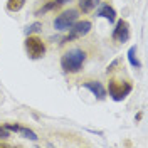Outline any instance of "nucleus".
I'll list each match as a JSON object with an SVG mask.
<instances>
[{
  "instance_id": "nucleus-1",
  "label": "nucleus",
  "mask_w": 148,
  "mask_h": 148,
  "mask_svg": "<svg viewBox=\"0 0 148 148\" xmlns=\"http://www.w3.org/2000/svg\"><path fill=\"white\" fill-rule=\"evenodd\" d=\"M86 61V52L83 49H71L61 57V67L64 73H79Z\"/></svg>"
},
{
  "instance_id": "nucleus-2",
  "label": "nucleus",
  "mask_w": 148,
  "mask_h": 148,
  "mask_svg": "<svg viewBox=\"0 0 148 148\" xmlns=\"http://www.w3.org/2000/svg\"><path fill=\"white\" fill-rule=\"evenodd\" d=\"M133 91V86L126 81H118V79H111L108 84V92H110L113 101H123L130 92Z\"/></svg>"
},
{
  "instance_id": "nucleus-3",
  "label": "nucleus",
  "mask_w": 148,
  "mask_h": 148,
  "mask_svg": "<svg viewBox=\"0 0 148 148\" xmlns=\"http://www.w3.org/2000/svg\"><path fill=\"white\" fill-rule=\"evenodd\" d=\"M24 46H25L27 56L30 59H34V61L44 57V54H46V44L42 42V39H39V37H36V36H27Z\"/></svg>"
},
{
  "instance_id": "nucleus-4",
  "label": "nucleus",
  "mask_w": 148,
  "mask_h": 148,
  "mask_svg": "<svg viewBox=\"0 0 148 148\" xmlns=\"http://www.w3.org/2000/svg\"><path fill=\"white\" fill-rule=\"evenodd\" d=\"M91 22L89 20H81V22H74L71 27L67 29L69 30V34L62 39V42L61 44H66V42H71V40H76V39H81V37H84L89 30H91Z\"/></svg>"
},
{
  "instance_id": "nucleus-5",
  "label": "nucleus",
  "mask_w": 148,
  "mask_h": 148,
  "mask_svg": "<svg viewBox=\"0 0 148 148\" xmlns=\"http://www.w3.org/2000/svg\"><path fill=\"white\" fill-rule=\"evenodd\" d=\"M77 10L76 9H69L66 10V12H62L61 15H57L54 20V29L56 30H67V29L73 25L74 22L77 20Z\"/></svg>"
},
{
  "instance_id": "nucleus-6",
  "label": "nucleus",
  "mask_w": 148,
  "mask_h": 148,
  "mask_svg": "<svg viewBox=\"0 0 148 148\" xmlns=\"http://www.w3.org/2000/svg\"><path fill=\"white\" fill-rule=\"evenodd\" d=\"M111 37H113V40H116V42H126L130 39V24L125 18H121V20L116 22Z\"/></svg>"
},
{
  "instance_id": "nucleus-7",
  "label": "nucleus",
  "mask_w": 148,
  "mask_h": 148,
  "mask_svg": "<svg viewBox=\"0 0 148 148\" xmlns=\"http://www.w3.org/2000/svg\"><path fill=\"white\" fill-rule=\"evenodd\" d=\"M3 126L9 130V131H15L18 135H22L24 138H29V140H32V141H37V140H39V136H37L32 130L25 128V126H22V125H17V123H5Z\"/></svg>"
},
{
  "instance_id": "nucleus-8",
  "label": "nucleus",
  "mask_w": 148,
  "mask_h": 148,
  "mask_svg": "<svg viewBox=\"0 0 148 148\" xmlns=\"http://www.w3.org/2000/svg\"><path fill=\"white\" fill-rule=\"evenodd\" d=\"M83 86L88 91H91L92 96H96L98 99H104L106 98V89H104V86L101 83H98V81H86Z\"/></svg>"
},
{
  "instance_id": "nucleus-9",
  "label": "nucleus",
  "mask_w": 148,
  "mask_h": 148,
  "mask_svg": "<svg viewBox=\"0 0 148 148\" xmlns=\"http://www.w3.org/2000/svg\"><path fill=\"white\" fill-rule=\"evenodd\" d=\"M96 15L106 18V20H110L111 24H113L116 20V10L113 9L111 5H108V3H103V5H99V9L96 10Z\"/></svg>"
},
{
  "instance_id": "nucleus-10",
  "label": "nucleus",
  "mask_w": 148,
  "mask_h": 148,
  "mask_svg": "<svg viewBox=\"0 0 148 148\" xmlns=\"http://www.w3.org/2000/svg\"><path fill=\"white\" fill-rule=\"evenodd\" d=\"M126 57H128L130 64L133 66V67H136V69H140L141 67V62L138 61V57H136V46H131L128 49V52H126Z\"/></svg>"
},
{
  "instance_id": "nucleus-11",
  "label": "nucleus",
  "mask_w": 148,
  "mask_h": 148,
  "mask_svg": "<svg viewBox=\"0 0 148 148\" xmlns=\"http://www.w3.org/2000/svg\"><path fill=\"white\" fill-rule=\"evenodd\" d=\"M98 3H99V0H79V9L83 10L84 14H89L91 10L96 9Z\"/></svg>"
},
{
  "instance_id": "nucleus-12",
  "label": "nucleus",
  "mask_w": 148,
  "mask_h": 148,
  "mask_svg": "<svg viewBox=\"0 0 148 148\" xmlns=\"http://www.w3.org/2000/svg\"><path fill=\"white\" fill-rule=\"evenodd\" d=\"M61 7V3L57 2V0H51V2H47L44 7H40V9L36 12V15H44V14H47V12H51V10H56Z\"/></svg>"
},
{
  "instance_id": "nucleus-13",
  "label": "nucleus",
  "mask_w": 148,
  "mask_h": 148,
  "mask_svg": "<svg viewBox=\"0 0 148 148\" xmlns=\"http://www.w3.org/2000/svg\"><path fill=\"white\" fill-rule=\"evenodd\" d=\"M25 5V0H7V10L9 12H18Z\"/></svg>"
},
{
  "instance_id": "nucleus-14",
  "label": "nucleus",
  "mask_w": 148,
  "mask_h": 148,
  "mask_svg": "<svg viewBox=\"0 0 148 148\" xmlns=\"http://www.w3.org/2000/svg\"><path fill=\"white\" fill-rule=\"evenodd\" d=\"M40 29H42V24H40V22H34V24H30V25H27V27H25L24 34H25V36H30V34H36V32H39Z\"/></svg>"
},
{
  "instance_id": "nucleus-15",
  "label": "nucleus",
  "mask_w": 148,
  "mask_h": 148,
  "mask_svg": "<svg viewBox=\"0 0 148 148\" xmlns=\"http://www.w3.org/2000/svg\"><path fill=\"white\" fill-rule=\"evenodd\" d=\"M9 136H10V131L5 128V126H2V125H0V140H7Z\"/></svg>"
},
{
  "instance_id": "nucleus-16",
  "label": "nucleus",
  "mask_w": 148,
  "mask_h": 148,
  "mask_svg": "<svg viewBox=\"0 0 148 148\" xmlns=\"http://www.w3.org/2000/svg\"><path fill=\"white\" fill-rule=\"evenodd\" d=\"M57 2H59V3L62 5V3H67V2H71V0H57Z\"/></svg>"
}]
</instances>
